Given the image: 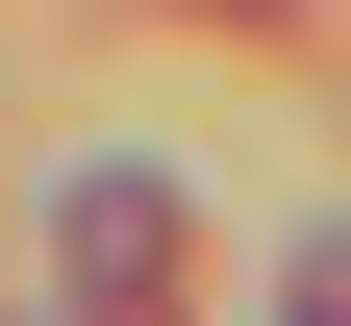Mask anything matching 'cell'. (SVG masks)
<instances>
[{"label": "cell", "instance_id": "6da1fadb", "mask_svg": "<svg viewBox=\"0 0 351 326\" xmlns=\"http://www.w3.org/2000/svg\"><path fill=\"white\" fill-rule=\"evenodd\" d=\"M51 326H176V176H75V226H51Z\"/></svg>", "mask_w": 351, "mask_h": 326}, {"label": "cell", "instance_id": "7a4b0ae2", "mask_svg": "<svg viewBox=\"0 0 351 326\" xmlns=\"http://www.w3.org/2000/svg\"><path fill=\"white\" fill-rule=\"evenodd\" d=\"M301 326H351V226H326V251H301Z\"/></svg>", "mask_w": 351, "mask_h": 326}]
</instances>
